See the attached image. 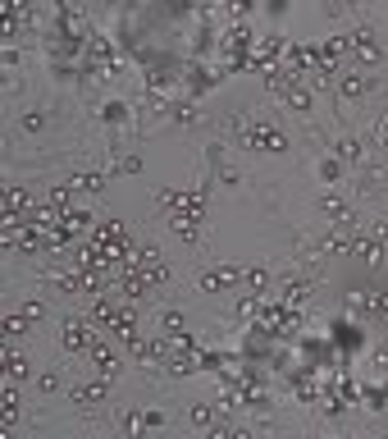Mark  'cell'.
Listing matches in <instances>:
<instances>
[{
	"instance_id": "cell-25",
	"label": "cell",
	"mask_w": 388,
	"mask_h": 439,
	"mask_svg": "<svg viewBox=\"0 0 388 439\" xmlns=\"http://www.w3.org/2000/svg\"><path fill=\"white\" fill-rule=\"evenodd\" d=\"M37 385H41V394H60V371H46Z\"/></svg>"
},
{
	"instance_id": "cell-17",
	"label": "cell",
	"mask_w": 388,
	"mask_h": 439,
	"mask_svg": "<svg viewBox=\"0 0 388 439\" xmlns=\"http://www.w3.org/2000/svg\"><path fill=\"white\" fill-rule=\"evenodd\" d=\"M169 119L174 124H197V105L192 101H178V105H169Z\"/></svg>"
},
{
	"instance_id": "cell-28",
	"label": "cell",
	"mask_w": 388,
	"mask_h": 439,
	"mask_svg": "<svg viewBox=\"0 0 388 439\" xmlns=\"http://www.w3.org/2000/svg\"><path fill=\"white\" fill-rule=\"evenodd\" d=\"M164 426V412H142V430H160Z\"/></svg>"
},
{
	"instance_id": "cell-29",
	"label": "cell",
	"mask_w": 388,
	"mask_h": 439,
	"mask_svg": "<svg viewBox=\"0 0 388 439\" xmlns=\"http://www.w3.org/2000/svg\"><path fill=\"white\" fill-rule=\"evenodd\" d=\"M228 14H233V19H247L251 5H247V0H238V5H228Z\"/></svg>"
},
{
	"instance_id": "cell-23",
	"label": "cell",
	"mask_w": 388,
	"mask_h": 439,
	"mask_svg": "<svg viewBox=\"0 0 388 439\" xmlns=\"http://www.w3.org/2000/svg\"><path fill=\"white\" fill-rule=\"evenodd\" d=\"M114 170H119V174H138V170H142V156H119V161H114Z\"/></svg>"
},
{
	"instance_id": "cell-5",
	"label": "cell",
	"mask_w": 388,
	"mask_h": 439,
	"mask_svg": "<svg viewBox=\"0 0 388 439\" xmlns=\"http://www.w3.org/2000/svg\"><path fill=\"white\" fill-rule=\"evenodd\" d=\"M238 284H242V270H238V265H215V270H201V275H197V289H201V293L238 289Z\"/></svg>"
},
{
	"instance_id": "cell-21",
	"label": "cell",
	"mask_w": 388,
	"mask_h": 439,
	"mask_svg": "<svg viewBox=\"0 0 388 439\" xmlns=\"http://www.w3.org/2000/svg\"><path fill=\"white\" fill-rule=\"evenodd\" d=\"M23 316L32 320V325H37L41 316H46V302H41V298H28V302H23Z\"/></svg>"
},
{
	"instance_id": "cell-2",
	"label": "cell",
	"mask_w": 388,
	"mask_h": 439,
	"mask_svg": "<svg viewBox=\"0 0 388 439\" xmlns=\"http://www.w3.org/2000/svg\"><path fill=\"white\" fill-rule=\"evenodd\" d=\"M347 50H352V69H370V64L384 60V46L370 28H352L347 32Z\"/></svg>"
},
{
	"instance_id": "cell-15",
	"label": "cell",
	"mask_w": 388,
	"mask_h": 439,
	"mask_svg": "<svg viewBox=\"0 0 388 439\" xmlns=\"http://www.w3.org/2000/svg\"><path fill=\"white\" fill-rule=\"evenodd\" d=\"M192 426H201V430H215V426H219V412H215L211 402H197V407H192Z\"/></svg>"
},
{
	"instance_id": "cell-9",
	"label": "cell",
	"mask_w": 388,
	"mask_h": 439,
	"mask_svg": "<svg viewBox=\"0 0 388 439\" xmlns=\"http://www.w3.org/2000/svg\"><path fill=\"white\" fill-rule=\"evenodd\" d=\"M334 156H338L343 165H361V156H365V142L352 133V138H338L334 142Z\"/></svg>"
},
{
	"instance_id": "cell-3",
	"label": "cell",
	"mask_w": 388,
	"mask_h": 439,
	"mask_svg": "<svg viewBox=\"0 0 388 439\" xmlns=\"http://www.w3.org/2000/svg\"><path fill=\"white\" fill-rule=\"evenodd\" d=\"M96 339L100 334H96V325H91V316L87 320H64V329H60V348L64 352H87Z\"/></svg>"
},
{
	"instance_id": "cell-26",
	"label": "cell",
	"mask_w": 388,
	"mask_h": 439,
	"mask_svg": "<svg viewBox=\"0 0 388 439\" xmlns=\"http://www.w3.org/2000/svg\"><path fill=\"white\" fill-rule=\"evenodd\" d=\"M160 325L169 329V334H178V329H183V312H164V316H160Z\"/></svg>"
},
{
	"instance_id": "cell-14",
	"label": "cell",
	"mask_w": 388,
	"mask_h": 439,
	"mask_svg": "<svg viewBox=\"0 0 388 439\" xmlns=\"http://www.w3.org/2000/svg\"><path fill=\"white\" fill-rule=\"evenodd\" d=\"M311 88H292V92H283V105H288V110H297V114H306L311 110Z\"/></svg>"
},
{
	"instance_id": "cell-18",
	"label": "cell",
	"mask_w": 388,
	"mask_h": 439,
	"mask_svg": "<svg viewBox=\"0 0 388 439\" xmlns=\"http://www.w3.org/2000/svg\"><path fill=\"white\" fill-rule=\"evenodd\" d=\"M19 124H23V133H41V128H46V110H23Z\"/></svg>"
},
{
	"instance_id": "cell-12",
	"label": "cell",
	"mask_w": 388,
	"mask_h": 439,
	"mask_svg": "<svg viewBox=\"0 0 388 439\" xmlns=\"http://www.w3.org/2000/svg\"><path fill=\"white\" fill-rule=\"evenodd\" d=\"M306 293H311V279H283V307H297V302H306Z\"/></svg>"
},
{
	"instance_id": "cell-20",
	"label": "cell",
	"mask_w": 388,
	"mask_h": 439,
	"mask_svg": "<svg viewBox=\"0 0 388 439\" xmlns=\"http://www.w3.org/2000/svg\"><path fill=\"white\" fill-rule=\"evenodd\" d=\"M28 325H32L28 316H5V334H10V339H19V334H28Z\"/></svg>"
},
{
	"instance_id": "cell-10",
	"label": "cell",
	"mask_w": 388,
	"mask_h": 439,
	"mask_svg": "<svg viewBox=\"0 0 388 439\" xmlns=\"http://www.w3.org/2000/svg\"><path fill=\"white\" fill-rule=\"evenodd\" d=\"M315 211H320V215H329V220H347V215H352V206L338 197V192H325V197L315 201Z\"/></svg>"
},
{
	"instance_id": "cell-30",
	"label": "cell",
	"mask_w": 388,
	"mask_h": 439,
	"mask_svg": "<svg viewBox=\"0 0 388 439\" xmlns=\"http://www.w3.org/2000/svg\"><path fill=\"white\" fill-rule=\"evenodd\" d=\"M384 362H388V343H384Z\"/></svg>"
},
{
	"instance_id": "cell-24",
	"label": "cell",
	"mask_w": 388,
	"mask_h": 439,
	"mask_svg": "<svg viewBox=\"0 0 388 439\" xmlns=\"http://www.w3.org/2000/svg\"><path fill=\"white\" fill-rule=\"evenodd\" d=\"M375 142H379V151L388 156V114H379V124H375Z\"/></svg>"
},
{
	"instance_id": "cell-22",
	"label": "cell",
	"mask_w": 388,
	"mask_h": 439,
	"mask_svg": "<svg viewBox=\"0 0 388 439\" xmlns=\"http://www.w3.org/2000/svg\"><path fill=\"white\" fill-rule=\"evenodd\" d=\"M320 174H325V183H338V178H343V161H338V156L325 161V165H320Z\"/></svg>"
},
{
	"instance_id": "cell-16",
	"label": "cell",
	"mask_w": 388,
	"mask_h": 439,
	"mask_svg": "<svg viewBox=\"0 0 388 439\" xmlns=\"http://www.w3.org/2000/svg\"><path fill=\"white\" fill-rule=\"evenodd\" d=\"M64 183H74V188H83V192H100L105 188V174H100V170L91 174L87 170V174H74V178H64Z\"/></svg>"
},
{
	"instance_id": "cell-8",
	"label": "cell",
	"mask_w": 388,
	"mask_h": 439,
	"mask_svg": "<svg viewBox=\"0 0 388 439\" xmlns=\"http://www.w3.org/2000/svg\"><path fill=\"white\" fill-rule=\"evenodd\" d=\"M74 402H78V407H96V402H105V376L87 380V385H78V389H74Z\"/></svg>"
},
{
	"instance_id": "cell-7",
	"label": "cell",
	"mask_w": 388,
	"mask_h": 439,
	"mask_svg": "<svg viewBox=\"0 0 388 439\" xmlns=\"http://www.w3.org/2000/svg\"><path fill=\"white\" fill-rule=\"evenodd\" d=\"M370 92V78L361 74V69H343L338 74V96L343 101H356V96H365Z\"/></svg>"
},
{
	"instance_id": "cell-1",
	"label": "cell",
	"mask_w": 388,
	"mask_h": 439,
	"mask_svg": "<svg viewBox=\"0 0 388 439\" xmlns=\"http://www.w3.org/2000/svg\"><path fill=\"white\" fill-rule=\"evenodd\" d=\"M228 128L238 133V147H251V151H288V138H283L274 124H265V119L233 114V119H228Z\"/></svg>"
},
{
	"instance_id": "cell-13",
	"label": "cell",
	"mask_w": 388,
	"mask_h": 439,
	"mask_svg": "<svg viewBox=\"0 0 388 439\" xmlns=\"http://www.w3.org/2000/svg\"><path fill=\"white\" fill-rule=\"evenodd\" d=\"M242 284H247V293H265L270 289V270L265 265H251V270H242Z\"/></svg>"
},
{
	"instance_id": "cell-6",
	"label": "cell",
	"mask_w": 388,
	"mask_h": 439,
	"mask_svg": "<svg viewBox=\"0 0 388 439\" xmlns=\"http://www.w3.org/2000/svg\"><path fill=\"white\" fill-rule=\"evenodd\" d=\"M87 357H91V371H96V376H105V380H114V376H119V366H124V362H119V352H114L105 339L91 343Z\"/></svg>"
},
{
	"instance_id": "cell-19",
	"label": "cell",
	"mask_w": 388,
	"mask_h": 439,
	"mask_svg": "<svg viewBox=\"0 0 388 439\" xmlns=\"http://www.w3.org/2000/svg\"><path fill=\"white\" fill-rule=\"evenodd\" d=\"M100 119H105V124H124V119H128V105H124V101H110V105L100 110Z\"/></svg>"
},
{
	"instance_id": "cell-11",
	"label": "cell",
	"mask_w": 388,
	"mask_h": 439,
	"mask_svg": "<svg viewBox=\"0 0 388 439\" xmlns=\"http://www.w3.org/2000/svg\"><path fill=\"white\" fill-rule=\"evenodd\" d=\"M28 366H32V362H28V357H23V352H5V380H10V385H19V380H28Z\"/></svg>"
},
{
	"instance_id": "cell-27",
	"label": "cell",
	"mask_w": 388,
	"mask_h": 439,
	"mask_svg": "<svg viewBox=\"0 0 388 439\" xmlns=\"http://www.w3.org/2000/svg\"><path fill=\"white\" fill-rule=\"evenodd\" d=\"M211 46H215V32H211V28H201V32H197V41H192V50L201 55V50H211Z\"/></svg>"
},
{
	"instance_id": "cell-4",
	"label": "cell",
	"mask_w": 388,
	"mask_h": 439,
	"mask_svg": "<svg viewBox=\"0 0 388 439\" xmlns=\"http://www.w3.org/2000/svg\"><path fill=\"white\" fill-rule=\"evenodd\" d=\"M347 302L370 320H388V289H356V293H347Z\"/></svg>"
}]
</instances>
